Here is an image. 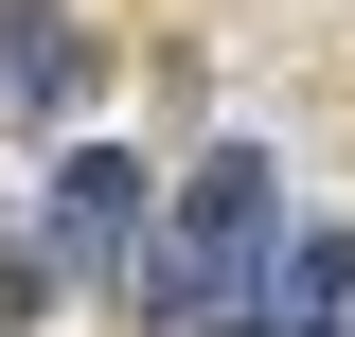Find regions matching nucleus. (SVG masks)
<instances>
[{
  "mask_svg": "<svg viewBox=\"0 0 355 337\" xmlns=\"http://www.w3.org/2000/svg\"><path fill=\"white\" fill-rule=\"evenodd\" d=\"M284 337H355V231H302L284 249Z\"/></svg>",
  "mask_w": 355,
  "mask_h": 337,
  "instance_id": "7ed1b4c3",
  "label": "nucleus"
},
{
  "mask_svg": "<svg viewBox=\"0 0 355 337\" xmlns=\"http://www.w3.org/2000/svg\"><path fill=\"white\" fill-rule=\"evenodd\" d=\"M0 71H18V107H71V89H89V36H71V18H18Z\"/></svg>",
  "mask_w": 355,
  "mask_h": 337,
  "instance_id": "20e7f679",
  "label": "nucleus"
},
{
  "mask_svg": "<svg viewBox=\"0 0 355 337\" xmlns=\"http://www.w3.org/2000/svg\"><path fill=\"white\" fill-rule=\"evenodd\" d=\"M125 231H142V178L107 142H71L53 160V284H125Z\"/></svg>",
  "mask_w": 355,
  "mask_h": 337,
  "instance_id": "f03ea898",
  "label": "nucleus"
},
{
  "mask_svg": "<svg viewBox=\"0 0 355 337\" xmlns=\"http://www.w3.org/2000/svg\"><path fill=\"white\" fill-rule=\"evenodd\" d=\"M284 178H266V142H214V160L178 178L160 249H142V302H160V337H284Z\"/></svg>",
  "mask_w": 355,
  "mask_h": 337,
  "instance_id": "f257e3e1",
  "label": "nucleus"
}]
</instances>
